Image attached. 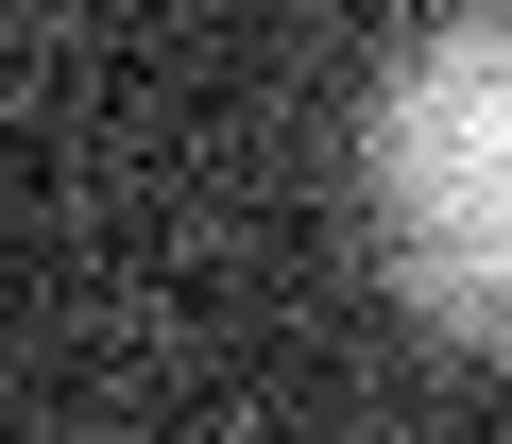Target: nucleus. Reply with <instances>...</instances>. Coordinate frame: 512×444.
I'll use <instances>...</instances> for the list:
<instances>
[{"label": "nucleus", "mask_w": 512, "mask_h": 444, "mask_svg": "<svg viewBox=\"0 0 512 444\" xmlns=\"http://www.w3.org/2000/svg\"><path fill=\"white\" fill-rule=\"evenodd\" d=\"M359 222L444 342L512 359V0H444L427 35H393L359 86Z\"/></svg>", "instance_id": "nucleus-1"}]
</instances>
